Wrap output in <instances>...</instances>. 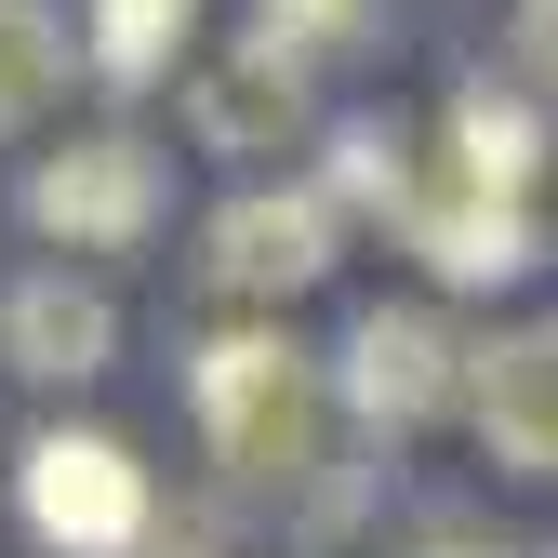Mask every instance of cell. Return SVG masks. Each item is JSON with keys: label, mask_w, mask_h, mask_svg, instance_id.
I'll use <instances>...</instances> for the list:
<instances>
[{"label": "cell", "mask_w": 558, "mask_h": 558, "mask_svg": "<svg viewBox=\"0 0 558 558\" xmlns=\"http://www.w3.org/2000/svg\"><path fill=\"white\" fill-rule=\"evenodd\" d=\"M27 532L66 545V558H133L147 532V465L94 426H40L27 439Z\"/></svg>", "instance_id": "6da1fadb"}, {"label": "cell", "mask_w": 558, "mask_h": 558, "mask_svg": "<svg viewBox=\"0 0 558 558\" xmlns=\"http://www.w3.org/2000/svg\"><path fill=\"white\" fill-rule=\"evenodd\" d=\"M199 426H214V452L253 465V478L306 465V360H293V345H266V332L199 345Z\"/></svg>", "instance_id": "7a4b0ae2"}, {"label": "cell", "mask_w": 558, "mask_h": 558, "mask_svg": "<svg viewBox=\"0 0 558 558\" xmlns=\"http://www.w3.org/2000/svg\"><path fill=\"white\" fill-rule=\"evenodd\" d=\"M160 214V160L133 147V133H81V147H53L27 173V227L66 240V253H120V240H147Z\"/></svg>", "instance_id": "3957f363"}, {"label": "cell", "mask_w": 558, "mask_h": 558, "mask_svg": "<svg viewBox=\"0 0 558 558\" xmlns=\"http://www.w3.org/2000/svg\"><path fill=\"white\" fill-rule=\"evenodd\" d=\"M465 345H452V319L439 306H373L360 332H345V399L373 412V426H426L439 399H465Z\"/></svg>", "instance_id": "277c9868"}, {"label": "cell", "mask_w": 558, "mask_h": 558, "mask_svg": "<svg viewBox=\"0 0 558 558\" xmlns=\"http://www.w3.org/2000/svg\"><path fill=\"white\" fill-rule=\"evenodd\" d=\"M332 266V199L319 186H253L214 214V279L227 293H306Z\"/></svg>", "instance_id": "5b68a950"}, {"label": "cell", "mask_w": 558, "mask_h": 558, "mask_svg": "<svg viewBox=\"0 0 558 558\" xmlns=\"http://www.w3.org/2000/svg\"><path fill=\"white\" fill-rule=\"evenodd\" d=\"M465 412H478V439H493L519 478H558V319H532V332H506V345H478Z\"/></svg>", "instance_id": "8992f818"}, {"label": "cell", "mask_w": 558, "mask_h": 558, "mask_svg": "<svg viewBox=\"0 0 558 558\" xmlns=\"http://www.w3.org/2000/svg\"><path fill=\"white\" fill-rule=\"evenodd\" d=\"M412 253H426L452 293H493V279H519L532 266V199H478V186H426L412 199Z\"/></svg>", "instance_id": "52a82bcc"}, {"label": "cell", "mask_w": 558, "mask_h": 558, "mask_svg": "<svg viewBox=\"0 0 558 558\" xmlns=\"http://www.w3.org/2000/svg\"><path fill=\"white\" fill-rule=\"evenodd\" d=\"M107 345H120V319H107L94 279H27V293L0 306V360H14L27 386H81V373H107Z\"/></svg>", "instance_id": "ba28073f"}, {"label": "cell", "mask_w": 558, "mask_h": 558, "mask_svg": "<svg viewBox=\"0 0 558 558\" xmlns=\"http://www.w3.org/2000/svg\"><path fill=\"white\" fill-rule=\"evenodd\" d=\"M532 173H545V120H532L519 94H452V186L532 199Z\"/></svg>", "instance_id": "9c48e42d"}, {"label": "cell", "mask_w": 558, "mask_h": 558, "mask_svg": "<svg viewBox=\"0 0 558 558\" xmlns=\"http://www.w3.org/2000/svg\"><path fill=\"white\" fill-rule=\"evenodd\" d=\"M53 81H66V14H53V0H0V133L40 120Z\"/></svg>", "instance_id": "30bf717a"}, {"label": "cell", "mask_w": 558, "mask_h": 558, "mask_svg": "<svg viewBox=\"0 0 558 558\" xmlns=\"http://www.w3.org/2000/svg\"><path fill=\"white\" fill-rule=\"evenodd\" d=\"M186 27H199V0H94V14H81V40H94L107 81H160Z\"/></svg>", "instance_id": "8fae6325"}, {"label": "cell", "mask_w": 558, "mask_h": 558, "mask_svg": "<svg viewBox=\"0 0 558 558\" xmlns=\"http://www.w3.org/2000/svg\"><path fill=\"white\" fill-rule=\"evenodd\" d=\"M199 120H214L227 147H253L266 120H293V53H266V40H253L240 66H214V81H199Z\"/></svg>", "instance_id": "7c38bea8"}, {"label": "cell", "mask_w": 558, "mask_h": 558, "mask_svg": "<svg viewBox=\"0 0 558 558\" xmlns=\"http://www.w3.org/2000/svg\"><path fill=\"white\" fill-rule=\"evenodd\" d=\"M332 186H345V199H386V214H412V199H426V186H412V160H399V133H386V120L332 133Z\"/></svg>", "instance_id": "4fadbf2b"}, {"label": "cell", "mask_w": 558, "mask_h": 558, "mask_svg": "<svg viewBox=\"0 0 558 558\" xmlns=\"http://www.w3.org/2000/svg\"><path fill=\"white\" fill-rule=\"evenodd\" d=\"M373 27V0H266V53H345Z\"/></svg>", "instance_id": "5bb4252c"}, {"label": "cell", "mask_w": 558, "mask_h": 558, "mask_svg": "<svg viewBox=\"0 0 558 558\" xmlns=\"http://www.w3.org/2000/svg\"><path fill=\"white\" fill-rule=\"evenodd\" d=\"M519 81L558 94V0H519Z\"/></svg>", "instance_id": "9a60e30c"}, {"label": "cell", "mask_w": 558, "mask_h": 558, "mask_svg": "<svg viewBox=\"0 0 558 558\" xmlns=\"http://www.w3.org/2000/svg\"><path fill=\"white\" fill-rule=\"evenodd\" d=\"M426 558H506V545H426Z\"/></svg>", "instance_id": "2e32d148"}]
</instances>
